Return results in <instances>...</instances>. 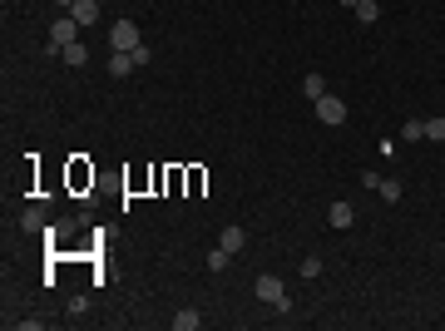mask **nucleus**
<instances>
[{"instance_id":"5","label":"nucleus","mask_w":445,"mask_h":331,"mask_svg":"<svg viewBox=\"0 0 445 331\" xmlns=\"http://www.w3.org/2000/svg\"><path fill=\"white\" fill-rule=\"evenodd\" d=\"M70 15H75V20H80V30H85V25H95V20H100V0H75V5H70Z\"/></svg>"},{"instance_id":"7","label":"nucleus","mask_w":445,"mask_h":331,"mask_svg":"<svg viewBox=\"0 0 445 331\" xmlns=\"http://www.w3.org/2000/svg\"><path fill=\"white\" fill-rule=\"evenodd\" d=\"M242 242H247V232H242L237 222H227V227H222V232H218V247H227V252H237Z\"/></svg>"},{"instance_id":"18","label":"nucleus","mask_w":445,"mask_h":331,"mask_svg":"<svg viewBox=\"0 0 445 331\" xmlns=\"http://www.w3.org/2000/svg\"><path fill=\"white\" fill-rule=\"evenodd\" d=\"M129 55H134V65H139V70H144V65H149V60H154V50H149V45H134V50H129Z\"/></svg>"},{"instance_id":"13","label":"nucleus","mask_w":445,"mask_h":331,"mask_svg":"<svg viewBox=\"0 0 445 331\" xmlns=\"http://www.w3.org/2000/svg\"><path fill=\"white\" fill-rule=\"evenodd\" d=\"M198 322H203V317H198V312H188V307L173 317V327H178V331H198Z\"/></svg>"},{"instance_id":"21","label":"nucleus","mask_w":445,"mask_h":331,"mask_svg":"<svg viewBox=\"0 0 445 331\" xmlns=\"http://www.w3.org/2000/svg\"><path fill=\"white\" fill-rule=\"evenodd\" d=\"M341 5H351V10H356V5H361V0H341Z\"/></svg>"},{"instance_id":"19","label":"nucleus","mask_w":445,"mask_h":331,"mask_svg":"<svg viewBox=\"0 0 445 331\" xmlns=\"http://www.w3.org/2000/svg\"><path fill=\"white\" fill-rule=\"evenodd\" d=\"M302 277H322V262L317 257H302Z\"/></svg>"},{"instance_id":"16","label":"nucleus","mask_w":445,"mask_h":331,"mask_svg":"<svg viewBox=\"0 0 445 331\" xmlns=\"http://www.w3.org/2000/svg\"><path fill=\"white\" fill-rule=\"evenodd\" d=\"M227 257H232L227 247H213V252H208V272H222V267H227Z\"/></svg>"},{"instance_id":"10","label":"nucleus","mask_w":445,"mask_h":331,"mask_svg":"<svg viewBox=\"0 0 445 331\" xmlns=\"http://www.w3.org/2000/svg\"><path fill=\"white\" fill-rule=\"evenodd\" d=\"M356 20H361V25H376V20H381V5H376V0H361V5H356Z\"/></svg>"},{"instance_id":"9","label":"nucleus","mask_w":445,"mask_h":331,"mask_svg":"<svg viewBox=\"0 0 445 331\" xmlns=\"http://www.w3.org/2000/svg\"><path fill=\"white\" fill-rule=\"evenodd\" d=\"M60 60L80 70V65H90V45H85V40H75V45H65V55H60Z\"/></svg>"},{"instance_id":"3","label":"nucleus","mask_w":445,"mask_h":331,"mask_svg":"<svg viewBox=\"0 0 445 331\" xmlns=\"http://www.w3.org/2000/svg\"><path fill=\"white\" fill-rule=\"evenodd\" d=\"M312 109H317V119H322L327 129H336V124H346V104H341L336 94H322V99H312Z\"/></svg>"},{"instance_id":"1","label":"nucleus","mask_w":445,"mask_h":331,"mask_svg":"<svg viewBox=\"0 0 445 331\" xmlns=\"http://www.w3.org/2000/svg\"><path fill=\"white\" fill-rule=\"evenodd\" d=\"M75 40H80V20H75V15H60V20L50 25V45H45V50H50V55H65V45H75Z\"/></svg>"},{"instance_id":"6","label":"nucleus","mask_w":445,"mask_h":331,"mask_svg":"<svg viewBox=\"0 0 445 331\" xmlns=\"http://www.w3.org/2000/svg\"><path fill=\"white\" fill-rule=\"evenodd\" d=\"M129 70H139L134 55H129V50H114V55H109V75H114V80H129Z\"/></svg>"},{"instance_id":"15","label":"nucleus","mask_w":445,"mask_h":331,"mask_svg":"<svg viewBox=\"0 0 445 331\" xmlns=\"http://www.w3.org/2000/svg\"><path fill=\"white\" fill-rule=\"evenodd\" d=\"M376 193H381L386 203H401V183H396V178H381V188H376Z\"/></svg>"},{"instance_id":"20","label":"nucleus","mask_w":445,"mask_h":331,"mask_svg":"<svg viewBox=\"0 0 445 331\" xmlns=\"http://www.w3.org/2000/svg\"><path fill=\"white\" fill-rule=\"evenodd\" d=\"M55 5H60V10H70V5H75V0H55Z\"/></svg>"},{"instance_id":"17","label":"nucleus","mask_w":445,"mask_h":331,"mask_svg":"<svg viewBox=\"0 0 445 331\" xmlns=\"http://www.w3.org/2000/svg\"><path fill=\"white\" fill-rule=\"evenodd\" d=\"M426 139H436V143H445V119H426Z\"/></svg>"},{"instance_id":"14","label":"nucleus","mask_w":445,"mask_h":331,"mask_svg":"<svg viewBox=\"0 0 445 331\" xmlns=\"http://www.w3.org/2000/svg\"><path fill=\"white\" fill-rule=\"evenodd\" d=\"M20 227H25V232H40V227H45V208H30V213L20 218Z\"/></svg>"},{"instance_id":"8","label":"nucleus","mask_w":445,"mask_h":331,"mask_svg":"<svg viewBox=\"0 0 445 331\" xmlns=\"http://www.w3.org/2000/svg\"><path fill=\"white\" fill-rule=\"evenodd\" d=\"M327 222H332V227H351V222H356V208H351V203H332V208H327Z\"/></svg>"},{"instance_id":"12","label":"nucleus","mask_w":445,"mask_h":331,"mask_svg":"<svg viewBox=\"0 0 445 331\" xmlns=\"http://www.w3.org/2000/svg\"><path fill=\"white\" fill-rule=\"evenodd\" d=\"M302 94H307V99H322V94H327L322 75H307V80H302Z\"/></svg>"},{"instance_id":"11","label":"nucleus","mask_w":445,"mask_h":331,"mask_svg":"<svg viewBox=\"0 0 445 331\" xmlns=\"http://www.w3.org/2000/svg\"><path fill=\"white\" fill-rule=\"evenodd\" d=\"M401 139H406V143H421V139H426V119H406Z\"/></svg>"},{"instance_id":"4","label":"nucleus","mask_w":445,"mask_h":331,"mask_svg":"<svg viewBox=\"0 0 445 331\" xmlns=\"http://www.w3.org/2000/svg\"><path fill=\"white\" fill-rule=\"evenodd\" d=\"M109 45L114 50H134V45H144V40H139V25H134V20H114L109 25Z\"/></svg>"},{"instance_id":"2","label":"nucleus","mask_w":445,"mask_h":331,"mask_svg":"<svg viewBox=\"0 0 445 331\" xmlns=\"http://www.w3.org/2000/svg\"><path fill=\"white\" fill-rule=\"evenodd\" d=\"M257 297L267 302V307H277V312H287L292 302H287V287H282V277H257Z\"/></svg>"}]
</instances>
